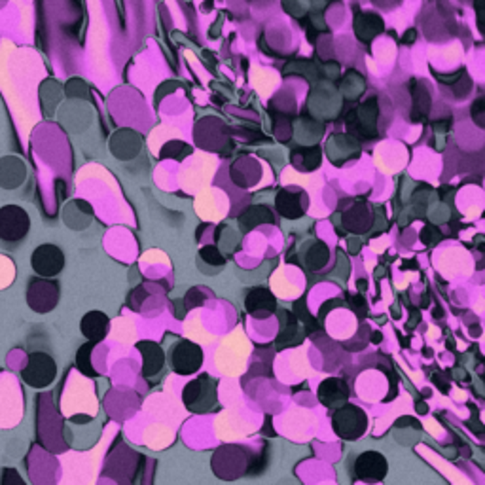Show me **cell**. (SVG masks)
I'll list each match as a JSON object with an SVG mask.
<instances>
[{
    "instance_id": "6da1fadb",
    "label": "cell",
    "mask_w": 485,
    "mask_h": 485,
    "mask_svg": "<svg viewBox=\"0 0 485 485\" xmlns=\"http://www.w3.org/2000/svg\"><path fill=\"white\" fill-rule=\"evenodd\" d=\"M182 402L194 413H207L216 406V381L208 376L192 379L182 391Z\"/></svg>"
},
{
    "instance_id": "7a4b0ae2",
    "label": "cell",
    "mask_w": 485,
    "mask_h": 485,
    "mask_svg": "<svg viewBox=\"0 0 485 485\" xmlns=\"http://www.w3.org/2000/svg\"><path fill=\"white\" fill-rule=\"evenodd\" d=\"M59 302V284L51 277H32L27 290V303L36 313H50Z\"/></svg>"
},
{
    "instance_id": "3957f363",
    "label": "cell",
    "mask_w": 485,
    "mask_h": 485,
    "mask_svg": "<svg viewBox=\"0 0 485 485\" xmlns=\"http://www.w3.org/2000/svg\"><path fill=\"white\" fill-rule=\"evenodd\" d=\"M57 376L55 360L46 353H31L27 366L21 370V378L34 389H44L53 383Z\"/></svg>"
},
{
    "instance_id": "277c9868",
    "label": "cell",
    "mask_w": 485,
    "mask_h": 485,
    "mask_svg": "<svg viewBox=\"0 0 485 485\" xmlns=\"http://www.w3.org/2000/svg\"><path fill=\"white\" fill-rule=\"evenodd\" d=\"M31 230V218L25 208L18 205H6L0 208V239L6 243L21 241Z\"/></svg>"
},
{
    "instance_id": "5b68a950",
    "label": "cell",
    "mask_w": 485,
    "mask_h": 485,
    "mask_svg": "<svg viewBox=\"0 0 485 485\" xmlns=\"http://www.w3.org/2000/svg\"><path fill=\"white\" fill-rule=\"evenodd\" d=\"M171 368L178 376H192L196 373L203 364L201 347L190 340H180L177 345H173L169 353Z\"/></svg>"
},
{
    "instance_id": "8992f818",
    "label": "cell",
    "mask_w": 485,
    "mask_h": 485,
    "mask_svg": "<svg viewBox=\"0 0 485 485\" xmlns=\"http://www.w3.org/2000/svg\"><path fill=\"white\" fill-rule=\"evenodd\" d=\"M31 265L34 273L42 277H55L61 273L65 265V254L55 245H40L34 248L31 256Z\"/></svg>"
},
{
    "instance_id": "52a82bcc",
    "label": "cell",
    "mask_w": 485,
    "mask_h": 485,
    "mask_svg": "<svg viewBox=\"0 0 485 485\" xmlns=\"http://www.w3.org/2000/svg\"><path fill=\"white\" fill-rule=\"evenodd\" d=\"M366 413L354 408V406H345L334 413V429L335 432L345 438V440H354L366 430Z\"/></svg>"
},
{
    "instance_id": "ba28073f",
    "label": "cell",
    "mask_w": 485,
    "mask_h": 485,
    "mask_svg": "<svg viewBox=\"0 0 485 485\" xmlns=\"http://www.w3.org/2000/svg\"><path fill=\"white\" fill-rule=\"evenodd\" d=\"M245 451L243 448H237V446H226V448H220L216 451L215 459H213V467H215L216 476H222V478H227V472L230 478H239L235 468L239 470V474L245 472Z\"/></svg>"
},
{
    "instance_id": "9c48e42d",
    "label": "cell",
    "mask_w": 485,
    "mask_h": 485,
    "mask_svg": "<svg viewBox=\"0 0 485 485\" xmlns=\"http://www.w3.org/2000/svg\"><path fill=\"white\" fill-rule=\"evenodd\" d=\"M275 207L284 218H300L305 213L307 207V196L303 194L302 190L298 188H284L281 190L275 197Z\"/></svg>"
},
{
    "instance_id": "30bf717a",
    "label": "cell",
    "mask_w": 485,
    "mask_h": 485,
    "mask_svg": "<svg viewBox=\"0 0 485 485\" xmlns=\"http://www.w3.org/2000/svg\"><path fill=\"white\" fill-rule=\"evenodd\" d=\"M357 476L364 481H379L387 474V463L379 453H364L357 459Z\"/></svg>"
},
{
    "instance_id": "8fae6325",
    "label": "cell",
    "mask_w": 485,
    "mask_h": 485,
    "mask_svg": "<svg viewBox=\"0 0 485 485\" xmlns=\"http://www.w3.org/2000/svg\"><path fill=\"white\" fill-rule=\"evenodd\" d=\"M137 349L142 354V376L145 378H152V376L161 372V368L165 364V353L158 343H154V341H140Z\"/></svg>"
},
{
    "instance_id": "7c38bea8",
    "label": "cell",
    "mask_w": 485,
    "mask_h": 485,
    "mask_svg": "<svg viewBox=\"0 0 485 485\" xmlns=\"http://www.w3.org/2000/svg\"><path fill=\"white\" fill-rule=\"evenodd\" d=\"M108 326H110V321H108V317L105 313H101V311H89V313H86L82 317V322H80L82 334L89 341H93V343L107 338Z\"/></svg>"
},
{
    "instance_id": "4fadbf2b",
    "label": "cell",
    "mask_w": 485,
    "mask_h": 485,
    "mask_svg": "<svg viewBox=\"0 0 485 485\" xmlns=\"http://www.w3.org/2000/svg\"><path fill=\"white\" fill-rule=\"evenodd\" d=\"M275 305H277L275 296L271 294L270 290L262 288V286H258V288H252L245 300L246 311H248L251 315H256V317L270 315L271 311H275Z\"/></svg>"
},
{
    "instance_id": "5bb4252c",
    "label": "cell",
    "mask_w": 485,
    "mask_h": 485,
    "mask_svg": "<svg viewBox=\"0 0 485 485\" xmlns=\"http://www.w3.org/2000/svg\"><path fill=\"white\" fill-rule=\"evenodd\" d=\"M347 397H349V387H347L343 379H326L319 387V398L326 406H334L335 402L345 400Z\"/></svg>"
},
{
    "instance_id": "9a60e30c",
    "label": "cell",
    "mask_w": 485,
    "mask_h": 485,
    "mask_svg": "<svg viewBox=\"0 0 485 485\" xmlns=\"http://www.w3.org/2000/svg\"><path fill=\"white\" fill-rule=\"evenodd\" d=\"M271 220H273V218H271L270 208L264 207V205H254V207L246 208L239 218L241 226L245 227V230H254V227L260 226V224Z\"/></svg>"
},
{
    "instance_id": "2e32d148",
    "label": "cell",
    "mask_w": 485,
    "mask_h": 485,
    "mask_svg": "<svg viewBox=\"0 0 485 485\" xmlns=\"http://www.w3.org/2000/svg\"><path fill=\"white\" fill-rule=\"evenodd\" d=\"M91 349H93V341L91 343H86V345L80 347V351L76 354V364L80 368V372L86 373V376H91L95 378L97 372L91 368V362H89V354H91Z\"/></svg>"
},
{
    "instance_id": "e0dca14e",
    "label": "cell",
    "mask_w": 485,
    "mask_h": 485,
    "mask_svg": "<svg viewBox=\"0 0 485 485\" xmlns=\"http://www.w3.org/2000/svg\"><path fill=\"white\" fill-rule=\"evenodd\" d=\"M199 256H201V260H205L207 264L215 265V267H218V265H224V256L220 254V251L216 248V246H205V248H201V252H199Z\"/></svg>"
}]
</instances>
